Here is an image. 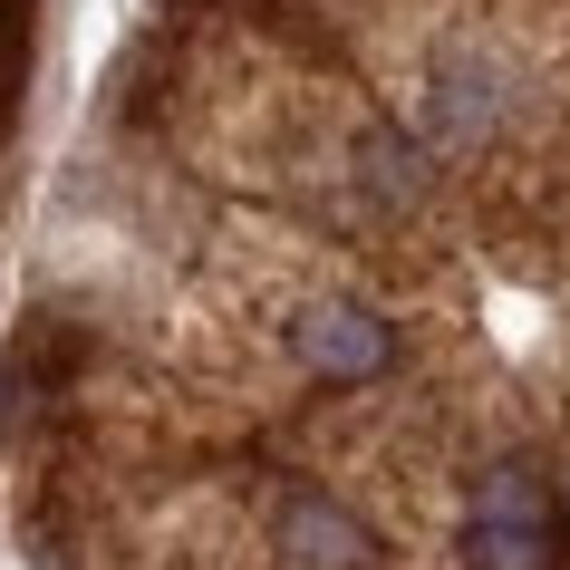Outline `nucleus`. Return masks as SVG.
Masks as SVG:
<instances>
[{
  "label": "nucleus",
  "instance_id": "f257e3e1",
  "mask_svg": "<svg viewBox=\"0 0 570 570\" xmlns=\"http://www.w3.org/2000/svg\"><path fill=\"white\" fill-rule=\"evenodd\" d=\"M0 406H10V377H0Z\"/></svg>",
  "mask_w": 570,
  "mask_h": 570
}]
</instances>
